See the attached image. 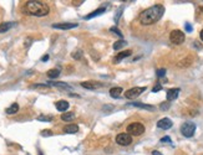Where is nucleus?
Masks as SVG:
<instances>
[{"label":"nucleus","instance_id":"7","mask_svg":"<svg viewBox=\"0 0 203 155\" xmlns=\"http://www.w3.org/2000/svg\"><path fill=\"white\" fill-rule=\"evenodd\" d=\"M145 91H146V87H134V88L126 91V92H125V96H126V98H129V99H134L136 97H138L140 94H142V92H145Z\"/></svg>","mask_w":203,"mask_h":155},{"label":"nucleus","instance_id":"2","mask_svg":"<svg viewBox=\"0 0 203 155\" xmlns=\"http://www.w3.org/2000/svg\"><path fill=\"white\" fill-rule=\"evenodd\" d=\"M24 11L25 14H29V15H34V16H46L50 11V8L46 3L44 1H26L25 6H24Z\"/></svg>","mask_w":203,"mask_h":155},{"label":"nucleus","instance_id":"32","mask_svg":"<svg viewBox=\"0 0 203 155\" xmlns=\"http://www.w3.org/2000/svg\"><path fill=\"white\" fill-rule=\"evenodd\" d=\"M186 30L188 31V32H191V31H192V26H191L189 24H186Z\"/></svg>","mask_w":203,"mask_h":155},{"label":"nucleus","instance_id":"4","mask_svg":"<svg viewBox=\"0 0 203 155\" xmlns=\"http://www.w3.org/2000/svg\"><path fill=\"white\" fill-rule=\"evenodd\" d=\"M143 132H145V127L141 123H132L127 127V134H130V135L138 137V135L143 134Z\"/></svg>","mask_w":203,"mask_h":155},{"label":"nucleus","instance_id":"16","mask_svg":"<svg viewBox=\"0 0 203 155\" xmlns=\"http://www.w3.org/2000/svg\"><path fill=\"white\" fill-rule=\"evenodd\" d=\"M129 106H132V107H137V108H142V109H147V111H155V107L153 106H150V104H143V103H130Z\"/></svg>","mask_w":203,"mask_h":155},{"label":"nucleus","instance_id":"6","mask_svg":"<svg viewBox=\"0 0 203 155\" xmlns=\"http://www.w3.org/2000/svg\"><path fill=\"white\" fill-rule=\"evenodd\" d=\"M116 143L121 147H127L132 143V137L127 133H121L116 137Z\"/></svg>","mask_w":203,"mask_h":155},{"label":"nucleus","instance_id":"9","mask_svg":"<svg viewBox=\"0 0 203 155\" xmlns=\"http://www.w3.org/2000/svg\"><path fill=\"white\" fill-rule=\"evenodd\" d=\"M173 125V123H172V121L169 119V118H162L161 121H158L157 122V127L160 128V129H169Z\"/></svg>","mask_w":203,"mask_h":155},{"label":"nucleus","instance_id":"23","mask_svg":"<svg viewBox=\"0 0 203 155\" xmlns=\"http://www.w3.org/2000/svg\"><path fill=\"white\" fill-rule=\"evenodd\" d=\"M126 44H127V42H126L125 40H120V41H117V42L113 44V50H120V49H122Z\"/></svg>","mask_w":203,"mask_h":155},{"label":"nucleus","instance_id":"17","mask_svg":"<svg viewBox=\"0 0 203 155\" xmlns=\"http://www.w3.org/2000/svg\"><path fill=\"white\" fill-rule=\"evenodd\" d=\"M122 92H123V90L121 87H113V88L110 90V96L112 98H118L122 94Z\"/></svg>","mask_w":203,"mask_h":155},{"label":"nucleus","instance_id":"12","mask_svg":"<svg viewBox=\"0 0 203 155\" xmlns=\"http://www.w3.org/2000/svg\"><path fill=\"white\" fill-rule=\"evenodd\" d=\"M15 25H16V23H13V21L1 23V24H0V34H4V32H6V31H9L10 29H13Z\"/></svg>","mask_w":203,"mask_h":155},{"label":"nucleus","instance_id":"28","mask_svg":"<svg viewBox=\"0 0 203 155\" xmlns=\"http://www.w3.org/2000/svg\"><path fill=\"white\" fill-rule=\"evenodd\" d=\"M51 134H52V133H51V130H49V129L41 132V135H42V137H50Z\"/></svg>","mask_w":203,"mask_h":155},{"label":"nucleus","instance_id":"36","mask_svg":"<svg viewBox=\"0 0 203 155\" xmlns=\"http://www.w3.org/2000/svg\"><path fill=\"white\" fill-rule=\"evenodd\" d=\"M39 155H42V153H41V152H40V153H39Z\"/></svg>","mask_w":203,"mask_h":155},{"label":"nucleus","instance_id":"20","mask_svg":"<svg viewBox=\"0 0 203 155\" xmlns=\"http://www.w3.org/2000/svg\"><path fill=\"white\" fill-rule=\"evenodd\" d=\"M74 118H75V113H74V112H65V113L61 116V119H63L64 122H71Z\"/></svg>","mask_w":203,"mask_h":155},{"label":"nucleus","instance_id":"31","mask_svg":"<svg viewBox=\"0 0 203 155\" xmlns=\"http://www.w3.org/2000/svg\"><path fill=\"white\" fill-rule=\"evenodd\" d=\"M161 142H162V143H171V138H169V137H163V138L161 139Z\"/></svg>","mask_w":203,"mask_h":155},{"label":"nucleus","instance_id":"34","mask_svg":"<svg viewBox=\"0 0 203 155\" xmlns=\"http://www.w3.org/2000/svg\"><path fill=\"white\" fill-rule=\"evenodd\" d=\"M152 155H163V154H161L158 150H153V152H152Z\"/></svg>","mask_w":203,"mask_h":155},{"label":"nucleus","instance_id":"3","mask_svg":"<svg viewBox=\"0 0 203 155\" xmlns=\"http://www.w3.org/2000/svg\"><path fill=\"white\" fill-rule=\"evenodd\" d=\"M195 132H196V124L193 123V122H186V123H183L181 125V133L186 138L193 137Z\"/></svg>","mask_w":203,"mask_h":155},{"label":"nucleus","instance_id":"5","mask_svg":"<svg viewBox=\"0 0 203 155\" xmlns=\"http://www.w3.org/2000/svg\"><path fill=\"white\" fill-rule=\"evenodd\" d=\"M169 40L174 45H181L184 41V34L181 30H173L169 35Z\"/></svg>","mask_w":203,"mask_h":155},{"label":"nucleus","instance_id":"10","mask_svg":"<svg viewBox=\"0 0 203 155\" xmlns=\"http://www.w3.org/2000/svg\"><path fill=\"white\" fill-rule=\"evenodd\" d=\"M81 86L86 90H96V88H100L102 87L101 83L99 82H94V81H87V82H81Z\"/></svg>","mask_w":203,"mask_h":155},{"label":"nucleus","instance_id":"8","mask_svg":"<svg viewBox=\"0 0 203 155\" xmlns=\"http://www.w3.org/2000/svg\"><path fill=\"white\" fill-rule=\"evenodd\" d=\"M79 25L76 23H60V24H54L52 28L54 29H60V30H70V29H75Z\"/></svg>","mask_w":203,"mask_h":155},{"label":"nucleus","instance_id":"19","mask_svg":"<svg viewBox=\"0 0 203 155\" xmlns=\"http://www.w3.org/2000/svg\"><path fill=\"white\" fill-rule=\"evenodd\" d=\"M105 13V8H100V9H97V10H95L94 13H91V14H89L87 16H85V19H87V20H90V19H92V18H95V16H99V15H101Z\"/></svg>","mask_w":203,"mask_h":155},{"label":"nucleus","instance_id":"21","mask_svg":"<svg viewBox=\"0 0 203 155\" xmlns=\"http://www.w3.org/2000/svg\"><path fill=\"white\" fill-rule=\"evenodd\" d=\"M59 76H60V70H58V68H52V70L47 71V77L49 78H56Z\"/></svg>","mask_w":203,"mask_h":155},{"label":"nucleus","instance_id":"18","mask_svg":"<svg viewBox=\"0 0 203 155\" xmlns=\"http://www.w3.org/2000/svg\"><path fill=\"white\" fill-rule=\"evenodd\" d=\"M6 114H15V113H18L19 112V104L18 103H13L10 107H8L6 108Z\"/></svg>","mask_w":203,"mask_h":155},{"label":"nucleus","instance_id":"33","mask_svg":"<svg viewBox=\"0 0 203 155\" xmlns=\"http://www.w3.org/2000/svg\"><path fill=\"white\" fill-rule=\"evenodd\" d=\"M49 60V55H45V56H42V59H41V61H47Z\"/></svg>","mask_w":203,"mask_h":155},{"label":"nucleus","instance_id":"11","mask_svg":"<svg viewBox=\"0 0 203 155\" xmlns=\"http://www.w3.org/2000/svg\"><path fill=\"white\" fill-rule=\"evenodd\" d=\"M132 54V51L131 50H126V51H122V52H120L115 59H113V63H118L120 61H122L123 59H126V57H129L130 55Z\"/></svg>","mask_w":203,"mask_h":155},{"label":"nucleus","instance_id":"29","mask_svg":"<svg viewBox=\"0 0 203 155\" xmlns=\"http://www.w3.org/2000/svg\"><path fill=\"white\" fill-rule=\"evenodd\" d=\"M162 90V86L160 85V83H157L155 87H153V90H152V92H158V91H161Z\"/></svg>","mask_w":203,"mask_h":155},{"label":"nucleus","instance_id":"15","mask_svg":"<svg viewBox=\"0 0 203 155\" xmlns=\"http://www.w3.org/2000/svg\"><path fill=\"white\" fill-rule=\"evenodd\" d=\"M179 94V88H171L167 91V101H174Z\"/></svg>","mask_w":203,"mask_h":155},{"label":"nucleus","instance_id":"30","mask_svg":"<svg viewBox=\"0 0 203 155\" xmlns=\"http://www.w3.org/2000/svg\"><path fill=\"white\" fill-rule=\"evenodd\" d=\"M169 108V102H167V103H163V104H161V109H168Z\"/></svg>","mask_w":203,"mask_h":155},{"label":"nucleus","instance_id":"37","mask_svg":"<svg viewBox=\"0 0 203 155\" xmlns=\"http://www.w3.org/2000/svg\"><path fill=\"white\" fill-rule=\"evenodd\" d=\"M201 10H202V11H203V8H201Z\"/></svg>","mask_w":203,"mask_h":155},{"label":"nucleus","instance_id":"25","mask_svg":"<svg viewBox=\"0 0 203 155\" xmlns=\"http://www.w3.org/2000/svg\"><path fill=\"white\" fill-rule=\"evenodd\" d=\"M37 121H40V122H51L52 121V117L51 116H39L37 117Z\"/></svg>","mask_w":203,"mask_h":155},{"label":"nucleus","instance_id":"24","mask_svg":"<svg viewBox=\"0 0 203 155\" xmlns=\"http://www.w3.org/2000/svg\"><path fill=\"white\" fill-rule=\"evenodd\" d=\"M72 59H75V60H80L81 57H82V51L81 50H76V51H74L72 52Z\"/></svg>","mask_w":203,"mask_h":155},{"label":"nucleus","instance_id":"35","mask_svg":"<svg viewBox=\"0 0 203 155\" xmlns=\"http://www.w3.org/2000/svg\"><path fill=\"white\" fill-rule=\"evenodd\" d=\"M201 40H202V41H203V30L201 31Z\"/></svg>","mask_w":203,"mask_h":155},{"label":"nucleus","instance_id":"26","mask_svg":"<svg viewBox=\"0 0 203 155\" xmlns=\"http://www.w3.org/2000/svg\"><path fill=\"white\" fill-rule=\"evenodd\" d=\"M110 31H111V32H113V34H116V35H118L120 37H123V35H122V32H121V31L118 30L117 28H115V26H113V28H111V29H110Z\"/></svg>","mask_w":203,"mask_h":155},{"label":"nucleus","instance_id":"13","mask_svg":"<svg viewBox=\"0 0 203 155\" xmlns=\"http://www.w3.org/2000/svg\"><path fill=\"white\" fill-rule=\"evenodd\" d=\"M55 107H56V109H58V111H60V112H65V111L69 108V102L68 101H64V99L58 101V102L55 103Z\"/></svg>","mask_w":203,"mask_h":155},{"label":"nucleus","instance_id":"1","mask_svg":"<svg viewBox=\"0 0 203 155\" xmlns=\"http://www.w3.org/2000/svg\"><path fill=\"white\" fill-rule=\"evenodd\" d=\"M163 13H165V8L160 4H157V5H153L148 9H146L145 11H142L138 16V20L142 25H152V24L157 23L163 16Z\"/></svg>","mask_w":203,"mask_h":155},{"label":"nucleus","instance_id":"14","mask_svg":"<svg viewBox=\"0 0 203 155\" xmlns=\"http://www.w3.org/2000/svg\"><path fill=\"white\" fill-rule=\"evenodd\" d=\"M64 133H68V134H75L79 132V127L76 124H68L64 127Z\"/></svg>","mask_w":203,"mask_h":155},{"label":"nucleus","instance_id":"22","mask_svg":"<svg viewBox=\"0 0 203 155\" xmlns=\"http://www.w3.org/2000/svg\"><path fill=\"white\" fill-rule=\"evenodd\" d=\"M50 86H56V87H60V88H65V90H72L71 86H69L64 82H50Z\"/></svg>","mask_w":203,"mask_h":155},{"label":"nucleus","instance_id":"27","mask_svg":"<svg viewBox=\"0 0 203 155\" xmlns=\"http://www.w3.org/2000/svg\"><path fill=\"white\" fill-rule=\"evenodd\" d=\"M165 75H166V70H165V68H161V70L157 71V76H158V77H163Z\"/></svg>","mask_w":203,"mask_h":155}]
</instances>
